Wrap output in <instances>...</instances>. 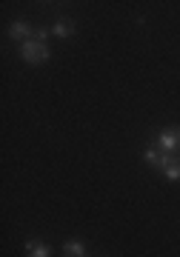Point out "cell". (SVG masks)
Instances as JSON below:
<instances>
[{
    "instance_id": "6da1fadb",
    "label": "cell",
    "mask_w": 180,
    "mask_h": 257,
    "mask_svg": "<svg viewBox=\"0 0 180 257\" xmlns=\"http://www.w3.org/2000/svg\"><path fill=\"white\" fill-rule=\"evenodd\" d=\"M20 57H23L26 63L37 66V63H46V60L52 57V49L46 46V43H37V40H26L23 49H20Z\"/></svg>"
},
{
    "instance_id": "7a4b0ae2",
    "label": "cell",
    "mask_w": 180,
    "mask_h": 257,
    "mask_svg": "<svg viewBox=\"0 0 180 257\" xmlns=\"http://www.w3.org/2000/svg\"><path fill=\"white\" fill-rule=\"evenodd\" d=\"M157 146L160 152H177V128H163L160 135H157Z\"/></svg>"
},
{
    "instance_id": "3957f363",
    "label": "cell",
    "mask_w": 180,
    "mask_h": 257,
    "mask_svg": "<svg viewBox=\"0 0 180 257\" xmlns=\"http://www.w3.org/2000/svg\"><path fill=\"white\" fill-rule=\"evenodd\" d=\"M32 32H35V29L29 26V23H23V20H15V23L9 26V37L12 40H23V43L32 40Z\"/></svg>"
},
{
    "instance_id": "277c9868",
    "label": "cell",
    "mask_w": 180,
    "mask_h": 257,
    "mask_svg": "<svg viewBox=\"0 0 180 257\" xmlns=\"http://www.w3.org/2000/svg\"><path fill=\"white\" fill-rule=\"evenodd\" d=\"M26 254H29V257H49V254H52V248L46 246V243L29 240V243H26Z\"/></svg>"
},
{
    "instance_id": "5b68a950",
    "label": "cell",
    "mask_w": 180,
    "mask_h": 257,
    "mask_svg": "<svg viewBox=\"0 0 180 257\" xmlns=\"http://www.w3.org/2000/svg\"><path fill=\"white\" fill-rule=\"evenodd\" d=\"M163 175L169 180H180V155H171V160L163 166Z\"/></svg>"
},
{
    "instance_id": "8992f818",
    "label": "cell",
    "mask_w": 180,
    "mask_h": 257,
    "mask_svg": "<svg viewBox=\"0 0 180 257\" xmlns=\"http://www.w3.org/2000/svg\"><path fill=\"white\" fill-rule=\"evenodd\" d=\"M63 257H86V246L80 240H69L63 246Z\"/></svg>"
},
{
    "instance_id": "52a82bcc",
    "label": "cell",
    "mask_w": 180,
    "mask_h": 257,
    "mask_svg": "<svg viewBox=\"0 0 180 257\" xmlns=\"http://www.w3.org/2000/svg\"><path fill=\"white\" fill-rule=\"evenodd\" d=\"M52 35H57V37H72L74 35V23L72 20H57L52 26Z\"/></svg>"
},
{
    "instance_id": "ba28073f",
    "label": "cell",
    "mask_w": 180,
    "mask_h": 257,
    "mask_svg": "<svg viewBox=\"0 0 180 257\" xmlns=\"http://www.w3.org/2000/svg\"><path fill=\"white\" fill-rule=\"evenodd\" d=\"M157 160H160V152H157V149H146V163L157 169Z\"/></svg>"
},
{
    "instance_id": "9c48e42d",
    "label": "cell",
    "mask_w": 180,
    "mask_h": 257,
    "mask_svg": "<svg viewBox=\"0 0 180 257\" xmlns=\"http://www.w3.org/2000/svg\"><path fill=\"white\" fill-rule=\"evenodd\" d=\"M49 32H52V29H35V32H32V40H37V43H43L46 37H49Z\"/></svg>"
},
{
    "instance_id": "30bf717a",
    "label": "cell",
    "mask_w": 180,
    "mask_h": 257,
    "mask_svg": "<svg viewBox=\"0 0 180 257\" xmlns=\"http://www.w3.org/2000/svg\"><path fill=\"white\" fill-rule=\"evenodd\" d=\"M177 149H180V128H177Z\"/></svg>"
}]
</instances>
